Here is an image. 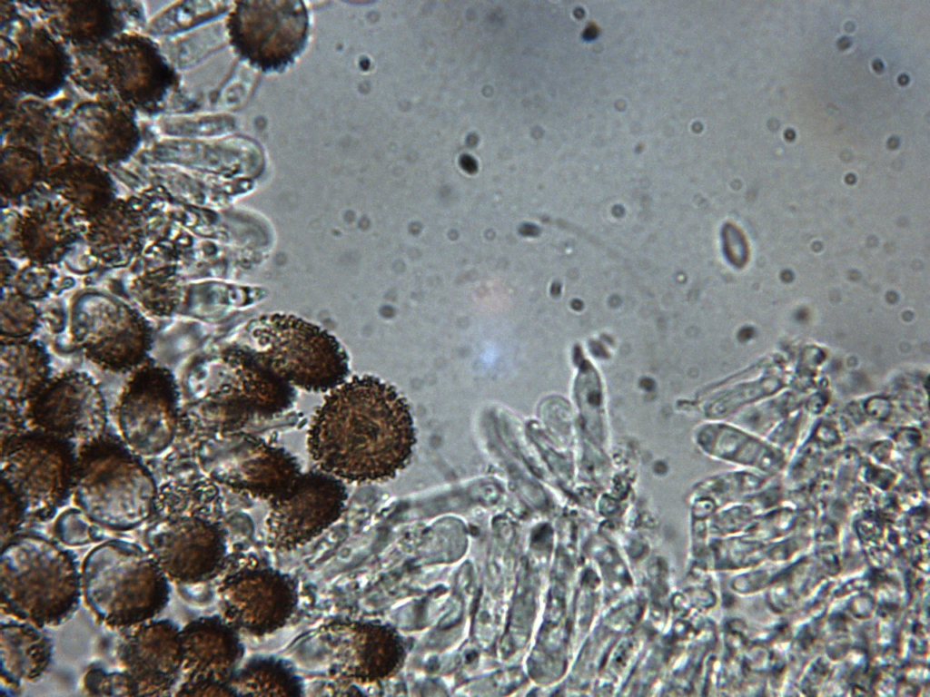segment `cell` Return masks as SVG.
Segmentation results:
<instances>
[{"label": "cell", "mask_w": 930, "mask_h": 697, "mask_svg": "<svg viewBox=\"0 0 930 697\" xmlns=\"http://www.w3.org/2000/svg\"><path fill=\"white\" fill-rule=\"evenodd\" d=\"M416 443L406 399L372 376L353 377L332 389L308 432V448L321 470L353 483L394 477Z\"/></svg>", "instance_id": "cell-1"}, {"label": "cell", "mask_w": 930, "mask_h": 697, "mask_svg": "<svg viewBox=\"0 0 930 697\" xmlns=\"http://www.w3.org/2000/svg\"><path fill=\"white\" fill-rule=\"evenodd\" d=\"M206 486L183 480L163 484L144 533L146 549L180 587L210 580L225 557L224 535L212 515Z\"/></svg>", "instance_id": "cell-2"}, {"label": "cell", "mask_w": 930, "mask_h": 697, "mask_svg": "<svg viewBox=\"0 0 930 697\" xmlns=\"http://www.w3.org/2000/svg\"><path fill=\"white\" fill-rule=\"evenodd\" d=\"M1 608L41 628L66 622L83 596L75 555L36 534H19L2 546Z\"/></svg>", "instance_id": "cell-3"}, {"label": "cell", "mask_w": 930, "mask_h": 697, "mask_svg": "<svg viewBox=\"0 0 930 697\" xmlns=\"http://www.w3.org/2000/svg\"><path fill=\"white\" fill-rule=\"evenodd\" d=\"M83 597L110 628L131 629L153 619L170 600V580L147 549L121 539L95 545L81 565Z\"/></svg>", "instance_id": "cell-4"}, {"label": "cell", "mask_w": 930, "mask_h": 697, "mask_svg": "<svg viewBox=\"0 0 930 697\" xmlns=\"http://www.w3.org/2000/svg\"><path fill=\"white\" fill-rule=\"evenodd\" d=\"M157 491L152 474L115 440L87 443L76 459L74 501L103 528L128 531L148 522Z\"/></svg>", "instance_id": "cell-5"}, {"label": "cell", "mask_w": 930, "mask_h": 697, "mask_svg": "<svg viewBox=\"0 0 930 697\" xmlns=\"http://www.w3.org/2000/svg\"><path fill=\"white\" fill-rule=\"evenodd\" d=\"M252 346H243L265 368L289 385L326 392L343 384L348 356L334 336L293 315L262 316L248 326Z\"/></svg>", "instance_id": "cell-6"}, {"label": "cell", "mask_w": 930, "mask_h": 697, "mask_svg": "<svg viewBox=\"0 0 930 697\" xmlns=\"http://www.w3.org/2000/svg\"><path fill=\"white\" fill-rule=\"evenodd\" d=\"M76 459L67 440L43 431L3 443L2 480L22 504L27 519L52 516L73 492Z\"/></svg>", "instance_id": "cell-7"}, {"label": "cell", "mask_w": 930, "mask_h": 697, "mask_svg": "<svg viewBox=\"0 0 930 697\" xmlns=\"http://www.w3.org/2000/svg\"><path fill=\"white\" fill-rule=\"evenodd\" d=\"M347 491L342 480L322 470L301 474L272 501L267 518L268 545L288 551L306 544L341 515Z\"/></svg>", "instance_id": "cell-8"}, {"label": "cell", "mask_w": 930, "mask_h": 697, "mask_svg": "<svg viewBox=\"0 0 930 697\" xmlns=\"http://www.w3.org/2000/svg\"><path fill=\"white\" fill-rule=\"evenodd\" d=\"M178 423V394L173 377L150 368L126 386L118 407V425L134 453L154 456L173 442Z\"/></svg>", "instance_id": "cell-9"}, {"label": "cell", "mask_w": 930, "mask_h": 697, "mask_svg": "<svg viewBox=\"0 0 930 697\" xmlns=\"http://www.w3.org/2000/svg\"><path fill=\"white\" fill-rule=\"evenodd\" d=\"M203 447L201 461L218 481L261 499L273 501L301 476L295 459L286 451L250 437Z\"/></svg>", "instance_id": "cell-10"}, {"label": "cell", "mask_w": 930, "mask_h": 697, "mask_svg": "<svg viewBox=\"0 0 930 697\" xmlns=\"http://www.w3.org/2000/svg\"><path fill=\"white\" fill-rule=\"evenodd\" d=\"M181 634L183 681L174 695H235L230 682L243 653L236 629L224 618L203 616Z\"/></svg>", "instance_id": "cell-11"}, {"label": "cell", "mask_w": 930, "mask_h": 697, "mask_svg": "<svg viewBox=\"0 0 930 697\" xmlns=\"http://www.w3.org/2000/svg\"><path fill=\"white\" fill-rule=\"evenodd\" d=\"M29 414L40 431L67 441H94L103 437L107 422L101 389L88 376L75 372L47 382L31 400Z\"/></svg>", "instance_id": "cell-12"}, {"label": "cell", "mask_w": 930, "mask_h": 697, "mask_svg": "<svg viewBox=\"0 0 930 697\" xmlns=\"http://www.w3.org/2000/svg\"><path fill=\"white\" fill-rule=\"evenodd\" d=\"M292 2H245L232 16V43L263 68L286 64L299 50L307 27L303 8Z\"/></svg>", "instance_id": "cell-13"}, {"label": "cell", "mask_w": 930, "mask_h": 697, "mask_svg": "<svg viewBox=\"0 0 930 697\" xmlns=\"http://www.w3.org/2000/svg\"><path fill=\"white\" fill-rule=\"evenodd\" d=\"M223 618L235 629L255 635L283 626L293 613L292 582L270 568L248 569L230 576L220 589Z\"/></svg>", "instance_id": "cell-14"}, {"label": "cell", "mask_w": 930, "mask_h": 697, "mask_svg": "<svg viewBox=\"0 0 930 697\" xmlns=\"http://www.w3.org/2000/svg\"><path fill=\"white\" fill-rule=\"evenodd\" d=\"M181 630L169 619H152L131 628L117 648V659L137 696L173 694L182 678Z\"/></svg>", "instance_id": "cell-15"}, {"label": "cell", "mask_w": 930, "mask_h": 697, "mask_svg": "<svg viewBox=\"0 0 930 697\" xmlns=\"http://www.w3.org/2000/svg\"><path fill=\"white\" fill-rule=\"evenodd\" d=\"M109 87L126 103L153 109L166 94L173 74L153 43L140 35H122L98 53Z\"/></svg>", "instance_id": "cell-16"}, {"label": "cell", "mask_w": 930, "mask_h": 697, "mask_svg": "<svg viewBox=\"0 0 930 697\" xmlns=\"http://www.w3.org/2000/svg\"><path fill=\"white\" fill-rule=\"evenodd\" d=\"M64 136L68 147L82 159L104 163L128 157L137 147L139 130L115 104L88 102L67 118Z\"/></svg>", "instance_id": "cell-17"}, {"label": "cell", "mask_w": 930, "mask_h": 697, "mask_svg": "<svg viewBox=\"0 0 930 697\" xmlns=\"http://www.w3.org/2000/svg\"><path fill=\"white\" fill-rule=\"evenodd\" d=\"M329 672L344 681L364 682L387 667L388 640L381 628L361 623H337L318 633Z\"/></svg>", "instance_id": "cell-18"}, {"label": "cell", "mask_w": 930, "mask_h": 697, "mask_svg": "<svg viewBox=\"0 0 930 697\" xmlns=\"http://www.w3.org/2000/svg\"><path fill=\"white\" fill-rule=\"evenodd\" d=\"M72 64L64 47L47 31L26 29L17 35L6 66L7 80L17 90L48 97L62 87Z\"/></svg>", "instance_id": "cell-19"}, {"label": "cell", "mask_w": 930, "mask_h": 697, "mask_svg": "<svg viewBox=\"0 0 930 697\" xmlns=\"http://www.w3.org/2000/svg\"><path fill=\"white\" fill-rule=\"evenodd\" d=\"M224 359L232 383L213 397L226 398L229 402L236 397L232 403L243 404L252 413L273 414L287 407L292 398L290 385L262 366L244 348L229 349Z\"/></svg>", "instance_id": "cell-20"}, {"label": "cell", "mask_w": 930, "mask_h": 697, "mask_svg": "<svg viewBox=\"0 0 930 697\" xmlns=\"http://www.w3.org/2000/svg\"><path fill=\"white\" fill-rule=\"evenodd\" d=\"M43 628L15 619L1 625V679L12 688L37 681L48 669L51 638Z\"/></svg>", "instance_id": "cell-21"}, {"label": "cell", "mask_w": 930, "mask_h": 697, "mask_svg": "<svg viewBox=\"0 0 930 697\" xmlns=\"http://www.w3.org/2000/svg\"><path fill=\"white\" fill-rule=\"evenodd\" d=\"M51 27L72 44L90 48L107 40L116 28L115 12L105 1L49 3Z\"/></svg>", "instance_id": "cell-22"}, {"label": "cell", "mask_w": 930, "mask_h": 697, "mask_svg": "<svg viewBox=\"0 0 930 697\" xmlns=\"http://www.w3.org/2000/svg\"><path fill=\"white\" fill-rule=\"evenodd\" d=\"M48 368L41 350L34 345L3 348L1 395L9 401L32 400L47 383Z\"/></svg>", "instance_id": "cell-23"}, {"label": "cell", "mask_w": 930, "mask_h": 697, "mask_svg": "<svg viewBox=\"0 0 930 697\" xmlns=\"http://www.w3.org/2000/svg\"><path fill=\"white\" fill-rule=\"evenodd\" d=\"M230 686L237 695H300L302 685L292 670L273 658H258L236 672Z\"/></svg>", "instance_id": "cell-24"}, {"label": "cell", "mask_w": 930, "mask_h": 697, "mask_svg": "<svg viewBox=\"0 0 930 697\" xmlns=\"http://www.w3.org/2000/svg\"><path fill=\"white\" fill-rule=\"evenodd\" d=\"M59 183L64 190L81 200L96 199L105 190V181L102 172L90 162H69L63 163L57 170Z\"/></svg>", "instance_id": "cell-25"}, {"label": "cell", "mask_w": 930, "mask_h": 697, "mask_svg": "<svg viewBox=\"0 0 930 697\" xmlns=\"http://www.w3.org/2000/svg\"><path fill=\"white\" fill-rule=\"evenodd\" d=\"M101 528L80 508H71L55 521L54 535L64 545L79 546L103 541Z\"/></svg>", "instance_id": "cell-26"}, {"label": "cell", "mask_w": 930, "mask_h": 697, "mask_svg": "<svg viewBox=\"0 0 930 697\" xmlns=\"http://www.w3.org/2000/svg\"><path fill=\"white\" fill-rule=\"evenodd\" d=\"M35 150L21 145H9L2 151V172L9 188H22L41 167Z\"/></svg>", "instance_id": "cell-27"}, {"label": "cell", "mask_w": 930, "mask_h": 697, "mask_svg": "<svg viewBox=\"0 0 930 697\" xmlns=\"http://www.w3.org/2000/svg\"><path fill=\"white\" fill-rule=\"evenodd\" d=\"M84 689L93 696H137L130 676L124 671L108 672L91 665L83 679Z\"/></svg>", "instance_id": "cell-28"}, {"label": "cell", "mask_w": 930, "mask_h": 697, "mask_svg": "<svg viewBox=\"0 0 930 697\" xmlns=\"http://www.w3.org/2000/svg\"><path fill=\"white\" fill-rule=\"evenodd\" d=\"M26 519L25 511L18 498L1 482V546L20 534Z\"/></svg>", "instance_id": "cell-29"}]
</instances>
